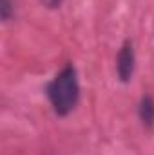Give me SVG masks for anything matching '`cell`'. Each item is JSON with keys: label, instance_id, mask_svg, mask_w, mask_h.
<instances>
[{"label": "cell", "instance_id": "obj_1", "mask_svg": "<svg viewBox=\"0 0 154 155\" xmlns=\"http://www.w3.org/2000/svg\"><path fill=\"white\" fill-rule=\"evenodd\" d=\"M47 101L56 117H67L80 103V79L73 61H67L45 85Z\"/></svg>", "mask_w": 154, "mask_h": 155}, {"label": "cell", "instance_id": "obj_2", "mask_svg": "<svg viewBox=\"0 0 154 155\" xmlns=\"http://www.w3.org/2000/svg\"><path fill=\"white\" fill-rule=\"evenodd\" d=\"M136 71V49L134 41L125 38L116 54V78L120 83H131Z\"/></svg>", "mask_w": 154, "mask_h": 155}, {"label": "cell", "instance_id": "obj_3", "mask_svg": "<svg viewBox=\"0 0 154 155\" xmlns=\"http://www.w3.org/2000/svg\"><path fill=\"white\" fill-rule=\"evenodd\" d=\"M138 119L143 128H154V97L151 94H143L138 101Z\"/></svg>", "mask_w": 154, "mask_h": 155}, {"label": "cell", "instance_id": "obj_4", "mask_svg": "<svg viewBox=\"0 0 154 155\" xmlns=\"http://www.w3.org/2000/svg\"><path fill=\"white\" fill-rule=\"evenodd\" d=\"M15 9H16L15 0H0V16H2L4 22L13 20V16H15Z\"/></svg>", "mask_w": 154, "mask_h": 155}, {"label": "cell", "instance_id": "obj_5", "mask_svg": "<svg viewBox=\"0 0 154 155\" xmlns=\"http://www.w3.org/2000/svg\"><path fill=\"white\" fill-rule=\"evenodd\" d=\"M40 2H42V5L45 9H58L64 4V0H40Z\"/></svg>", "mask_w": 154, "mask_h": 155}]
</instances>
